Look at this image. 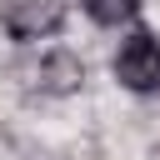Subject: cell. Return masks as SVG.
<instances>
[{"label": "cell", "instance_id": "obj_1", "mask_svg": "<svg viewBox=\"0 0 160 160\" xmlns=\"http://www.w3.org/2000/svg\"><path fill=\"white\" fill-rule=\"evenodd\" d=\"M110 70L130 95H160V35L155 30H130L120 40Z\"/></svg>", "mask_w": 160, "mask_h": 160}, {"label": "cell", "instance_id": "obj_2", "mask_svg": "<svg viewBox=\"0 0 160 160\" xmlns=\"http://www.w3.org/2000/svg\"><path fill=\"white\" fill-rule=\"evenodd\" d=\"M0 20L10 30V40H50L65 25V0H5Z\"/></svg>", "mask_w": 160, "mask_h": 160}, {"label": "cell", "instance_id": "obj_3", "mask_svg": "<svg viewBox=\"0 0 160 160\" xmlns=\"http://www.w3.org/2000/svg\"><path fill=\"white\" fill-rule=\"evenodd\" d=\"M35 85H40V95H75L85 85V60L75 50H65V45L45 50L40 65H35Z\"/></svg>", "mask_w": 160, "mask_h": 160}, {"label": "cell", "instance_id": "obj_4", "mask_svg": "<svg viewBox=\"0 0 160 160\" xmlns=\"http://www.w3.org/2000/svg\"><path fill=\"white\" fill-rule=\"evenodd\" d=\"M80 5H85V15H90L95 25L120 30V25H130V20L140 15V5H145V0H80Z\"/></svg>", "mask_w": 160, "mask_h": 160}]
</instances>
